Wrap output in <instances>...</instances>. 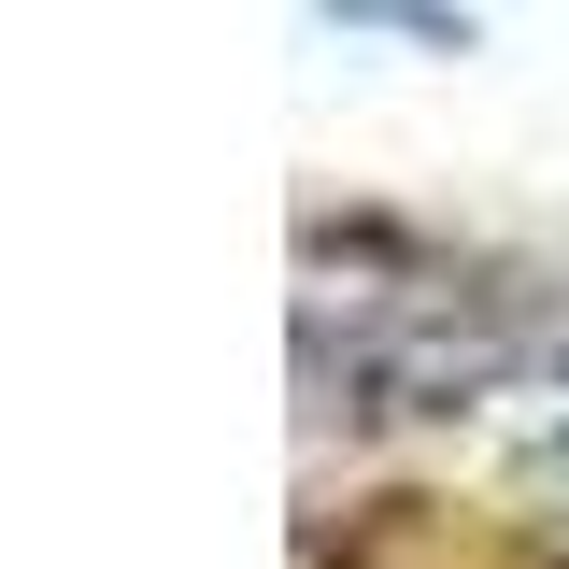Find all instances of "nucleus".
<instances>
[{"label":"nucleus","instance_id":"1","mask_svg":"<svg viewBox=\"0 0 569 569\" xmlns=\"http://www.w3.org/2000/svg\"><path fill=\"white\" fill-rule=\"evenodd\" d=\"M299 14H328V29H385V43H427V58H441V43H470V14H456V0H299Z\"/></svg>","mask_w":569,"mask_h":569}]
</instances>
